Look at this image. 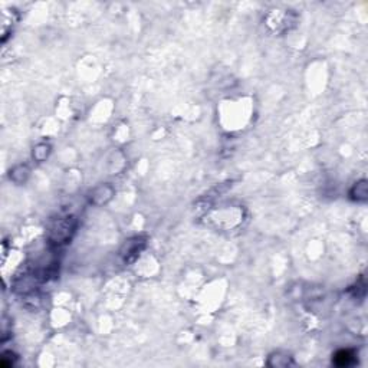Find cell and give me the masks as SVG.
I'll use <instances>...</instances> for the list:
<instances>
[{"label": "cell", "instance_id": "6da1fadb", "mask_svg": "<svg viewBox=\"0 0 368 368\" xmlns=\"http://www.w3.org/2000/svg\"><path fill=\"white\" fill-rule=\"evenodd\" d=\"M73 229H75V226L72 223V219L58 220L49 229V239L58 245L65 243L68 239H70V234L73 233Z\"/></svg>", "mask_w": 368, "mask_h": 368}, {"label": "cell", "instance_id": "7a4b0ae2", "mask_svg": "<svg viewBox=\"0 0 368 368\" xmlns=\"http://www.w3.org/2000/svg\"><path fill=\"white\" fill-rule=\"evenodd\" d=\"M113 196H114L113 187L108 185V184H102V185L96 187V188L92 191L91 202L93 205H96V206H102V205H105L107 202H110Z\"/></svg>", "mask_w": 368, "mask_h": 368}, {"label": "cell", "instance_id": "3957f363", "mask_svg": "<svg viewBox=\"0 0 368 368\" xmlns=\"http://www.w3.org/2000/svg\"><path fill=\"white\" fill-rule=\"evenodd\" d=\"M355 361V354L351 349H341L334 355V364L338 367H348Z\"/></svg>", "mask_w": 368, "mask_h": 368}, {"label": "cell", "instance_id": "277c9868", "mask_svg": "<svg viewBox=\"0 0 368 368\" xmlns=\"http://www.w3.org/2000/svg\"><path fill=\"white\" fill-rule=\"evenodd\" d=\"M351 196L354 200L357 202H366L368 197V184L366 180H361L358 183L354 184L352 190H351Z\"/></svg>", "mask_w": 368, "mask_h": 368}, {"label": "cell", "instance_id": "5b68a950", "mask_svg": "<svg viewBox=\"0 0 368 368\" xmlns=\"http://www.w3.org/2000/svg\"><path fill=\"white\" fill-rule=\"evenodd\" d=\"M268 364H269L271 367H288V366L292 364V360H291L289 355L277 352V354H274V355L269 358V363H268Z\"/></svg>", "mask_w": 368, "mask_h": 368}, {"label": "cell", "instance_id": "8992f818", "mask_svg": "<svg viewBox=\"0 0 368 368\" xmlns=\"http://www.w3.org/2000/svg\"><path fill=\"white\" fill-rule=\"evenodd\" d=\"M49 151H50V147H49V145H46V144H39V145L33 150V159L38 161L46 160V157L49 156Z\"/></svg>", "mask_w": 368, "mask_h": 368}]
</instances>
